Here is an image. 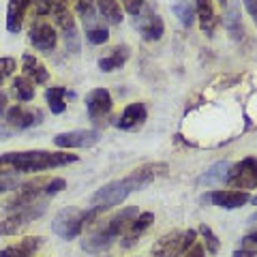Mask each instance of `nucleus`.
<instances>
[{
    "mask_svg": "<svg viewBox=\"0 0 257 257\" xmlns=\"http://www.w3.org/2000/svg\"><path fill=\"white\" fill-rule=\"evenodd\" d=\"M152 221H155V214H152V212H142V214H138V219H135L131 225H128L126 231H124L122 246H124V248L133 246L135 242H138V238L152 225Z\"/></svg>",
    "mask_w": 257,
    "mask_h": 257,
    "instance_id": "18",
    "label": "nucleus"
},
{
    "mask_svg": "<svg viewBox=\"0 0 257 257\" xmlns=\"http://www.w3.org/2000/svg\"><path fill=\"white\" fill-rule=\"evenodd\" d=\"M242 246H257V231H253V234H246V236H244Z\"/></svg>",
    "mask_w": 257,
    "mask_h": 257,
    "instance_id": "38",
    "label": "nucleus"
},
{
    "mask_svg": "<svg viewBox=\"0 0 257 257\" xmlns=\"http://www.w3.org/2000/svg\"><path fill=\"white\" fill-rule=\"evenodd\" d=\"M248 202H251V204H253V206H257V195H253V197H251V199H248Z\"/></svg>",
    "mask_w": 257,
    "mask_h": 257,
    "instance_id": "41",
    "label": "nucleus"
},
{
    "mask_svg": "<svg viewBox=\"0 0 257 257\" xmlns=\"http://www.w3.org/2000/svg\"><path fill=\"white\" fill-rule=\"evenodd\" d=\"M101 214H103V210H99V208H88V210L64 208V210L54 219L52 229H54V234L60 236L62 240H73L82 234L88 225H92L96 219H99Z\"/></svg>",
    "mask_w": 257,
    "mask_h": 257,
    "instance_id": "3",
    "label": "nucleus"
},
{
    "mask_svg": "<svg viewBox=\"0 0 257 257\" xmlns=\"http://www.w3.org/2000/svg\"><path fill=\"white\" fill-rule=\"evenodd\" d=\"M64 96H67V90L60 86H52L45 90V99H47V105H50L52 114H62L67 105H64Z\"/></svg>",
    "mask_w": 257,
    "mask_h": 257,
    "instance_id": "24",
    "label": "nucleus"
},
{
    "mask_svg": "<svg viewBox=\"0 0 257 257\" xmlns=\"http://www.w3.org/2000/svg\"><path fill=\"white\" fill-rule=\"evenodd\" d=\"M99 3V11L109 24H120L122 22V11H120L118 0H96Z\"/></svg>",
    "mask_w": 257,
    "mask_h": 257,
    "instance_id": "25",
    "label": "nucleus"
},
{
    "mask_svg": "<svg viewBox=\"0 0 257 257\" xmlns=\"http://www.w3.org/2000/svg\"><path fill=\"white\" fill-rule=\"evenodd\" d=\"M138 214L140 212H138V208H135V206H128V208H124V210H120L118 214L111 216L107 223H103L96 231H92V234L82 242V248H84V251H88V253L105 251L107 246H111L116 242V238L120 234H124L128 225L138 219Z\"/></svg>",
    "mask_w": 257,
    "mask_h": 257,
    "instance_id": "2",
    "label": "nucleus"
},
{
    "mask_svg": "<svg viewBox=\"0 0 257 257\" xmlns=\"http://www.w3.org/2000/svg\"><path fill=\"white\" fill-rule=\"evenodd\" d=\"M50 13V0H37V15Z\"/></svg>",
    "mask_w": 257,
    "mask_h": 257,
    "instance_id": "37",
    "label": "nucleus"
},
{
    "mask_svg": "<svg viewBox=\"0 0 257 257\" xmlns=\"http://www.w3.org/2000/svg\"><path fill=\"white\" fill-rule=\"evenodd\" d=\"M242 3H244V7H246L248 15H251L253 22L257 24V0H242Z\"/></svg>",
    "mask_w": 257,
    "mask_h": 257,
    "instance_id": "35",
    "label": "nucleus"
},
{
    "mask_svg": "<svg viewBox=\"0 0 257 257\" xmlns=\"http://www.w3.org/2000/svg\"><path fill=\"white\" fill-rule=\"evenodd\" d=\"M64 187H67V180L64 178H52L45 187V195H56V193H60Z\"/></svg>",
    "mask_w": 257,
    "mask_h": 257,
    "instance_id": "31",
    "label": "nucleus"
},
{
    "mask_svg": "<svg viewBox=\"0 0 257 257\" xmlns=\"http://www.w3.org/2000/svg\"><path fill=\"white\" fill-rule=\"evenodd\" d=\"M229 167H231L229 161H219V163H214L208 172H204L202 176H199L197 184L199 187H214V184H223L225 180H227Z\"/></svg>",
    "mask_w": 257,
    "mask_h": 257,
    "instance_id": "21",
    "label": "nucleus"
},
{
    "mask_svg": "<svg viewBox=\"0 0 257 257\" xmlns=\"http://www.w3.org/2000/svg\"><path fill=\"white\" fill-rule=\"evenodd\" d=\"M195 238H197L195 229L170 231V234L161 236L155 242V246H152V257H182L195 244Z\"/></svg>",
    "mask_w": 257,
    "mask_h": 257,
    "instance_id": "4",
    "label": "nucleus"
},
{
    "mask_svg": "<svg viewBox=\"0 0 257 257\" xmlns=\"http://www.w3.org/2000/svg\"><path fill=\"white\" fill-rule=\"evenodd\" d=\"M75 9L84 15V22L90 24L94 20V13H92V0H73Z\"/></svg>",
    "mask_w": 257,
    "mask_h": 257,
    "instance_id": "30",
    "label": "nucleus"
},
{
    "mask_svg": "<svg viewBox=\"0 0 257 257\" xmlns=\"http://www.w3.org/2000/svg\"><path fill=\"white\" fill-rule=\"evenodd\" d=\"M32 3H37V0H9V9H7V28H9V32L22 30L24 15H26Z\"/></svg>",
    "mask_w": 257,
    "mask_h": 257,
    "instance_id": "19",
    "label": "nucleus"
},
{
    "mask_svg": "<svg viewBox=\"0 0 257 257\" xmlns=\"http://www.w3.org/2000/svg\"><path fill=\"white\" fill-rule=\"evenodd\" d=\"M165 174H167V163H148V165H142V167H138V170H133L126 178L131 180L135 191H140L144 187H148L152 180H157Z\"/></svg>",
    "mask_w": 257,
    "mask_h": 257,
    "instance_id": "9",
    "label": "nucleus"
},
{
    "mask_svg": "<svg viewBox=\"0 0 257 257\" xmlns=\"http://www.w3.org/2000/svg\"><path fill=\"white\" fill-rule=\"evenodd\" d=\"M124 7H126V11L131 13V15H140L142 9H144V5H142V0H122Z\"/></svg>",
    "mask_w": 257,
    "mask_h": 257,
    "instance_id": "32",
    "label": "nucleus"
},
{
    "mask_svg": "<svg viewBox=\"0 0 257 257\" xmlns=\"http://www.w3.org/2000/svg\"><path fill=\"white\" fill-rule=\"evenodd\" d=\"M30 43L41 52H50L58 43V35H56V30L50 24H37L30 30Z\"/></svg>",
    "mask_w": 257,
    "mask_h": 257,
    "instance_id": "15",
    "label": "nucleus"
},
{
    "mask_svg": "<svg viewBox=\"0 0 257 257\" xmlns=\"http://www.w3.org/2000/svg\"><path fill=\"white\" fill-rule=\"evenodd\" d=\"M45 212V204H32V206H26L22 208V210H18L15 214H11L9 219H5L3 223H0V236H15L20 234V231L24 227H28V225L39 219Z\"/></svg>",
    "mask_w": 257,
    "mask_h": 257,
    "instance_id": "7",
    "label": "nucleus"
},
{
    "mask_svg": "<svg viewBox=\"0 0 257 257\" xmlns=\"http://www.w3.org/2000/svg\"><path fill=\"white\" fill-rule=\"evenodd\" d=\"M9 189H18V180L9 178V176H3V178H0V193L9 191Z\"/></svg>",
    "mask_w": 257,
    "mask_h": 257,
    "instance_id": "33",
    "label": "nucleus"
},
{
    "mask_svg": "<svg viewBox=\"0 0 257 257\" xmlns=\"http://www.w3.org/2000/svg\"><path fill=\"white\" fill-rule=\"evenodd\" d=\"M180 3H184V0H172V7L174 5H180Z\"/></svg>",
    "mask_w": 257,
    "mask_h": 257,
    "instance_id": "42",
    "label": "nucleus"
},
{
    "mask_svg": "<svg viewBox=\"0 0 257 257\" xmlns=\"http://www.w3.org/2000/svg\"><path fill=\"white\" fill-rule=\"evenodd\" d=\"M199 234H202L204 240H206V251H208V253H210V255H216V253H219L221 242H219V238L212 234V229L208 227V225H202V227H199Z\"/></svg>",
    "mask_w": 257,
    "mask_h": 257,
    "instance_id": "28",
    "label": "nucleus"
},
{
    "mask_svg": "<svg viewBox=\"0 0 257 257\" xmlns=\"http://www.w3.org/2000/svg\"><path fill=\"white\" fill-rule=\"evenodd\" d=\"M206 251H204V244H193L187 253H184L182 257H204Z\"/></svg>",
    "mask_w": 257,
    "mask_h": 257,
    "instance_id": "34",
    "label": "nucleus"
},
{
    "mask_svg": "<svg viewBox=\"0 0 257 257\" xmlns=\"http://www.w3.org/2000/svg\"><path fill=\"white\" fill-rule=\"evenodd\" d=\"M9 135H11V131H9V128L0 126V140H9Z\"/></svg>",
    "mask_w": 257,
    "mask_h": 257,
    "instance_id": "40",
    "label": "nucleus"
},
{
    "mask_svg": "<svg viewBox=\"0 0 257 257\" xmlns=\"http://www.w3.org/2000/svg\"><path fill=\"white\" fill-rule=\"evenodd\" d=\"M43 114L39 109H28L26 105H13L11 109H7V122L15 128H28L32 124L41 122Z\"/></svg>",
    "mask_w": 257,
    "mask_h": 257,
    "instance_id": "13",
    "label": "nucleus"
},
{
    "mask_svg": "<svg viewBox=\"0 0 257 257\" xmlns=\"http://www.w3.org/2000/svg\"><path fill=\"white\" fill-rule=\"evenodd\" d=\"M126 58H128V47L120 45V47H116V50H111V56L99 60V69L105 71V73H111V71H116V69L122 67V64L126 62Z\"/></svg>",
    "mask_w": 257,
    "mask_h": 257,
    "instance_id": "23",
    "label": "nucleus"
},
{
    "mask_svg": "<svg viewBox=\"0 0 257 257\" xmlns=\"http://www.w3.org/2000/svg\"><path fill=\"white\" fill-rule=\"evenodd\" d=\"M225 182L234 189H244V191L255 189L257 187V159L246 157L240 161V163L231 165Z\"/></svg>",
    "mask_w": 257,
    "mask_h": 257,
    "instance_id": "6",
    "label": "nucleus"
},
{
    "mask_svg": "<svg viewBox=\"0 0 257 257\" xmlns=\"http://www.w3.org/2000/svg\"><path fill=\"white\" fill-rule=\"evenodd\" d=\"M135 26H138V30L142 32V37L146 41H159L163 37V20L155 13H148L142 9V13L135 18Z\"/></svg>",
    "mask_w": 257,
    "mask_h": 257,
    "instance_id": "12",
    "label": "nucleus"
},
{
    "mask_svg": "<svg viewBox=\"0 0 257 257\" xmlns=\"http://www.w3.org/2000/svg\"><path fill=\"white\" fill-rule=\"evenodd\" d=\"M86 39L90 43H94V45H101V43H105L109 39V32H107V28H88Z\"/></svg>",
    "mask_w": 257,
    "mask_h": 257,
    "instance_id": "29",
    "label": "nucleus"
},
{
    "mask_svg": "<svg viewBox=\"0 0 257 257\" xmlns=\"http://www.w3.org/2000/svg\"><path fill=\"white\" fill-rule=\"evenodd\" d=\"M99 142V133L92 128H79V131H69V133H60L54 138V144L58 148H90Z\"/></svg>",
    "mask_w": 257,
    "mask_h": 257,
    "instance_id": "8",
    "label": "nucleus"
},
{
    "mask_svg": "<svg viewBox=\"0 0 257 257\" xmlns=\"http://www.w3.org/2000/svg\"><path fill=\"white\" fill-rule=\"evenodd\" d=\"M41 244H43L41 236H30V238L20 240L18 244L3 248V251H0V257H35L37 251L41 248Z\"/></svg>",
    "mask_w": 257,
    "mask_h": 257,
    "instance_id": "17",
    "label": "nucleus"
},
{
    "mask_svg": "<svg viewBox=\"0 0 257 257\" xmlns=\"http://www.w3.org/2000/svg\"><path fill=\"white\" fill-rule=\"evenodd\" d=\"M50 15L54 18L56 26H60L64 30V35L75 32V22L69 9V0H50Z\"/></svg>",
    "mask_w": 257,
    "mask_h": 257,
    "instance_id": "16",
    "label": "nucleus"
},
{
    "mask_svg": "<svg viewBox=\"0 0 257 257\" xmlns=\"http://www.w3.org/2000/svg\"><path fill=\"white\" fill-rule=\"evenodd\" d=\"M195 11H197L199 24H202V30L206 32V35H212L214 24H216V15H214V9H212V0H195Z\"/></svg>",
    "mask_w": 257,
    "mask_h": 257,
    "instance_id": "22",
    "label": "nucleus"
},
{
    "mask_svg": "<svg viewBox=\"0 0 257 257\" xmlns=\"http://www.w3.org/2000/svg\"><path fill=\"white\" fill-rule=\"evenodd\" d=\"M172 11L178 15L180 24H182V26H187V28L193 24V20H195V11H193V7H191L189 0H184V3H180V5H174Z\"/></svg>",
    "mask_w": 257,
    "mask_h": 257,
    "instance_id": "27",
    "label": "nucleus"
},
{
    "mask_svg": "<svg viewBox=\"0 0 257 257\" xmlns=\"http://www.w3.org/2000/svg\"><path fill=\"white\" fill-rule=\"evenodd\" d=\"M146 105L144 103H131L128 107H124L122 116L116 120V126L122 128V131H135L146 122Z\"/></svg>",
    "mask_w": 257,
    "mask_h": 257,
    "instance_id": "14",
    "label": "nucleus"
},
{
    "mask_svg": "<svg viewBox=\"0 0 257 257\" xmlns=\"http://www.w3.org/2000/svg\"><path fill=\"white\" fill-rule=\"evenodd\" d=\"M86 109L92 120H101L103 116L109 114L111 109V94L105 88H94L86 96Z\"/></svg>",
    "mask_w": 257,
    "mask_h": 257,
    "instance_id": "10",
    "label": "nucleus"
},
{
    "mask_svg": "<svg viewBox=\"0 0 257 257\" xmlns=\"http://www.w3.org/2000/svg\"><path fill=\"white\" fill-rule=\"evenodd\" d=\"M257 251L253 246H242V248H238V251H234V257H255Z\"/></svg>",
    "mask_w": 257,
    "mask_h": 257,
    "instance_id": "36",
    "label": "nucleus"
},
{
    "mask_svg": "<svg viewBox=\"0 0 257 257\" xmlns=\"http://www.w3.org/2000/svg\"><path fill=\"white\" fill-rule=\"evenodd\" d=\"M219 3H223V0H219Z\"/></svg>",
    "mask_w": 257,
    "mask_h": 257,
    "instance_id": "44",
    "label": "nucleus"
},
{
    "mask_svg": "<svg viewBox=\"0 0 257 257\" xmlns=\"http://www.w3.org/2000/svg\"><path fill=\"white\" fill-rule=\"evenodd\" d=\"M22 67H24V77H28L32 84H45L47 79H50V73H47V69L35 58V56L24 54Z\"/></svg>",
    "mask_w": 257,
    "mask_h": 257,
    "instance_id": "20",
    "label": "nucleus"
},
{
    "mask_svg": "<svg viewBox=\"0 0 257 257\" xmlns=\"http://www.w3.org/2000/svg\"><path fill=\"white\" fill-rule=\"evenodd\" d=\"M13 90H15V94H18V99L24 101V103L35 99V84H32L28 77H15L13 79Z\"/></svg>",
    "mask_w": 257,
    "mask_h": 257,
    "instance_id": "26",
    "label": "nucleus"
},
{
    "mask_svg": "<svg viewBox=\"0 0 257 257\" xmlns=\"http://www.w3.org/2000/svg\"><path fill=\"white\" fill-rule=\"evenodd\" d=\"M133 191L135 189H133V184L128 178L114 180V182H109V184H105V187H101L99 191H96L90 197V204H92V208H99V210L105 212V210H109V208L122 204Z\"/></svg>",
    "mask_w": 257,
    "mask_h": 257,
    "instance_id": "5",
    "label": "nucleus"
},
{
    "mask_svg": "<svg viewBox=\"0 0 257 257\" xmlns=\"http://www.w3.org/2000/svg\"><path fill=\"white\" fill-rule=\"evenodd\" d=\"M208 202H212L214 206L219 208H225V210H234V208H240L244 206L248 199H251V195H248L246 191H212L210 195H206Z\"/></svg>",
    "mask_w": 257,
    "mask_h": 257,
    "instance_id": "11",
    "label": "nucleus"
},
{
    "mask_svg": "<svg viewBox=\"0 0 257 257\" xmlns=\"http://www.w3.org/2000/svg\"><path fill=\"white\" fill-rule=\"evenodd\" d=\"M73 161H77V155H69V152H47V150L7 152V155L0 157V174H11V172L32 174L73 163Z\"/></svg>",
    "mask_w": 257,
    "mask_h": 257,
    "instance_id": "1",
    "label": "nucleus"
},
{
    "mask_svg": "<svg viewBox=\"0 0 257 257\" xmlns=\"http://www.w3.org/2000/svg\"><path fill=\"white\" fill-rule=\"evenodd\" d=\"M3 79H5V75H3V73H0V84H3Z\"/></svg>",
    "mask_w": 257,
    "mask_h": 257,
    "instance_id": "43",
    "label": "nucleus"
},
{
    "mask_svg": "<svg viewBox=\"0 0 257 257\" xmlns=\"http://www.w3.org/2000/svg\"><path fill=\"white\" fill-rule=\"evenodd\" d=\"M7 116V94L0 92V118Z\"/></svg>",
    "mask_w": 257,
    "mask_h": 257,
    "instance_id": "39",
    "label": "nucleus"
}]
</instances>
